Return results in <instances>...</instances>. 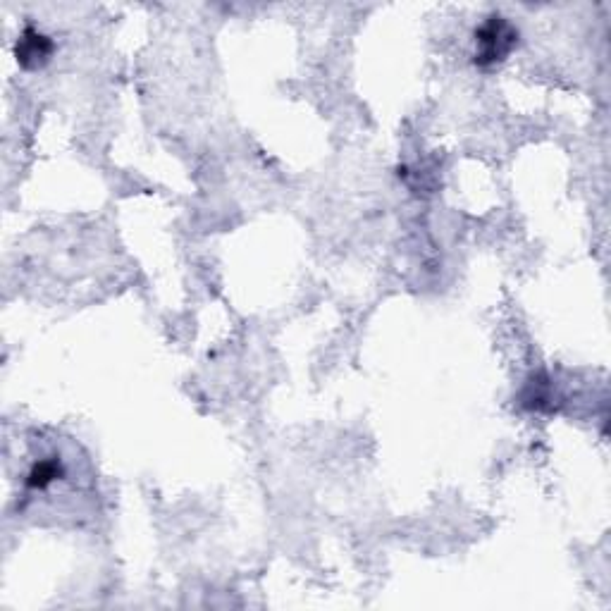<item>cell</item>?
Here are the masks:
<instances>
[{
    "instance_id": "obj_1",
    "label": "cell",
    "mask_w": 611,
    "mask_h": 611,
    "mask_svg": "<svg viewBox=\"0 0 611 611\" xmlns=\"http://www.w3.org/2000/svg\"><path fill=\"white\" fill-rule=\"evenodd\" d=\"M518 27L506 20L502 12H490L483 22L475 27L473 34V65L480 70H490L504 63L518 46Z\"/></svg>"
},
{
    "instance_id": "obj_2",
    "label": "cell",
    "mask_w": 611,
    "mask_h": 611,
    "mask_svg": "<svg viewBox=\"0 0 611 611\" xmlns=\"http://www.w3.org/2000/svg\"><path fill=\"white\" fill-rule=\"evenodd\" d=\"M53 53L55 41L34 24H27L15 41V58L24 70H39L53 58Z\"/></svg>"
},
{
    "instance_id": "obj_3",
    "label": "cell",
    "mask_w": 611,
    "mask_h": 611,
    "mask_svg": "<svg viewBox=\"0 0 611 611\" xmlns=\"http://www.w3.org/2000/svg\"><path fill=\"white\" fill-rule=\"evenodd\" d=\"M523 409L533 413H549L557 406V392H554L552 380L545 373H535L526 385H523L521 394H518Z\"/></svg>"
},
{
    "instance_id": "obj_4",
    "label": "cell",
    "mask_w": 611,
    "mask_h": 611,
    "mask_svg": "<svg viewBox=\"0 0 611 611\" xmlns=\"http://www.w3.org/2000/svg\"><path fill=\"white\" fill-rule=\"evenodd\" d=\"M65 475V466L60 461V456H46V459L34 461L32 468H29L27 478H24V487L32 492L48 490L55 480H60Z\"/></svg>"
}]
</instances>
